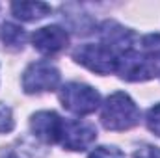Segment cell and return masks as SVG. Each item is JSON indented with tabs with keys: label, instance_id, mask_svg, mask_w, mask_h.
Returning <instances> with one entry per match:
<instances>
[{
	"label": "cell",
	"instance_id": "6",
	"mask_svg": "<svg viewBox=\"0 0 160 158\" xmlns=\"http://www.w3.org/2000/svg\"><path fill=\"white\" fill-rule=\"evenodd\" d=\"M97 138V130L93 125L84 121H65L62 128V145L69 151H84Z\"/></svg>",
	"mask_w": 160,
	"mask_h": 158
},
{
	"label": "cell",
	"instance_id": "4",
	"mask_svg": "<svg viewBox=\"0 0 160 158\" xmlns=\"http://www.w3.org/2000/svg\"><path fill=\"white\" fill-rule=\"evenodd\" d=\"M118 73L121 78L130 80V82H143L153 77H158L160 69L157 63H153L143 52L140 50H127L119 56L118 62Z\"/></svg>",
	"mask_w": 160,
	"mask_h": 158
},
{
	"label": "cell",
	"instance_id": "8",
	"mask_svg": "<svg viewBox=\"0 0 160 158\" xmlns=\"http://www.w3.org/2000/svg\"><path fill=\"white\" fill-rule=\"evenodd\" d=\"M32 43L43 54H54V52L62 50L63 47H67L69 36L62 26H43L34 32Z\"/></svg>",
	"mask_w": 160,
	"mask_h": 158
},
{
	"label": "cell",
	"instance_id": "16",
	"mask_svg": "<svg viewBox=\"0 0 160 158\" xmlns=\"http://www.w3.org/2000/svg\"><path fill=\"white\" fill-rule=\"evenodd\" d=\"M0 158H19V156H17L15 153H11V151H8V153H4V155H2Z\"/></svg>",
	"mask_w": 160,
	"mask_h": 158
},
{
	"label": "cell",
	"instance_id": "9",
	"mask_svg": "<svg viewBox=\"0 0 160 158\" xmlns=\"http://www.w3.org/2000/svg\"><path fill=\"white\" fill-rule=\"evenodd\" d=\"M101 34V41L102 45H106L108 48H112L118 56H121L123 52L132 48V32L127 30L125 26H121L118 22H104L99 30Z\"/></svg>",
	"mask_w": 160,
	"mask_h": 158
},
{
	"label": "cell",
	"instance_id": "5",
	"mask_svg": "<svg viewBox=\"0 0 160 158\" xmlns=\"http://www.w3.org/2000/svg\"><path fill=\"white\" fill-rule=\"evenodd\" d=\"M60 84V71L48 62H36L28 65L22 75V89L26 93L52 91Z\"/></svg>",
	"mask_w": 160,
	"mask_h": 158
},
{
	"label": "cell",
	"instance_id": "14",
	"mask_svg": "<svg viewBox=\"0 0 160 158\" xmlns=\"http://www.w3.org/2000/svg\"><path fill=\"white\" fill-rule=\"evenodd\" d=\"M147 126L151 132H155L157 136H160V104L153 106L147 112Z\"/></svg>",
	"mask_w": 160,
	"mask_h": 158
},
{
	"label": "cell",
	"instance_id": "12",
	"mask_svg": "<svg viewBox=\"0 0 160 158\" xmlns=\"http://www.w3.org/2000/svg\"><path fill=\"white\" fill-rule=\"evenodd\" d=\"M89 158H125L118 147H108V145H101L97 149H93L89 153Z\"/></svg>",
	"mask_w": 160,
	"mask_h": 158
},
{
	"label": "cell",
	"instance_id": "7",
	"mask_svg": "<svg viewBox=\"0 0 160 158\" xmlns=\"http://www.w3.org/2000/svg\"><path fill=\"white\" fill-rule=\"evenodd\" d=\"M32 132L45 143H56L62 138L63 121L54 112H38L30 119Z\"/></svg>",
	"mask_w": 160,
	"mask_h": 158
},
{
	"label": "cell",
	"instance_id": "3",
	"mask_svg": "<svg viewBox=\"0 0 160 158\" xmlns=\"http://www.w3.org/2000/svg\"><path fill=\"white\" fill-rule=\"evenodd\" d=\"M60 101L69 112L78 116H88L99 108L101 95L91 86H86L80 82H69L62 87Z\"/></svg>",
	"mask_w": 160,
	"mask_h": 158
},
{
	"label": "cell",
	"instance_id": "11",
	"mask_svg": "<svg viewBox=\"0 0 160 158\" xmlns=\"http://www.w3.org/2000/svg\"><path fill=\"white\" fill-rule=\"evenodd\" d=\"M0 37H2V41H4L8 47H11V48H22L24 39H26V34H24L22 28L6 22V24L2 26V30H0Z\"/></svg>",
	"mask_w": 160,
	"mask_h": 158
},
{
	"label": "cell",
	"instance_id": "1",
	"mask_svg": "<svg viewBox=\"0 0 160 158\" xmlns=\"http://www.w3.org/2000/svg\"><path fill=\"white\" fill-rule=\"evenodd\" d=\"M101 121L108 130H128L140 121V110L136 102L123 91L112 93L101 112Z\"/></svg>",
	"mask_w": 160,
	"mask_h": 158
},
{
	"label": "cell",
	"instance_id": "15",
	"mask_svg": "<svg viewBox=\"0 0 160 158\" xmlns=\"http://www.w3.org/2000/svg\"><path fill=\"white\" fill-rule=\"evenodd\" d=\"M134 158H160V149L153 145H143L134 153Z\"/></svg>",
	"mask_w": 160,
	"mask_h": 158
},
{
	"label": "cell",
	"instance_id": "13",
	"mask_svg": "<svg viewBox=\"0 0 160 158\" xmlns=\"http://www.w3.org/2000/svg\"><path fill=\"white\" fill-rule=\"evenodd\" d=\"M13 128V116H11V110L0 102V134L4 132H9Z\"/></svg>",
	"mask_w": 160,
	"mask_h": 158
},
{
	"label": "cell",
	"instance_id": "10",
	"mask_svg": "<svg viewBox=\"0 0 160 158\" xmlns=\"http://www.w3.org/2000/svg\"><path fill=\"white\" fill-rule=\"evenodd\" d=\"M11 11L21 21H38L50 13V6L45 2H15L11 4Z\"/></svg>",
	"mask_w": 160,
	"mask_h": 158
},
{
	"label": "cell",
	"instance_id": "2",
	"mask_svg": "<svg viewBox=\"0 0 160 158\" xmlns=\"http://www.w3.org/2000/svg\"><path fill=\"white\" fill-rule=\"evenodd\" d=\"M73 58L86 65L88 69L99 73V75H110V73H116L118 71V62H119V56L108 48L106 45L102 43H88V45H80L78 48L75 50Z\"/></svg>",
	"mask_w": 160,
	"mask_h": 158
}]
</instances>
